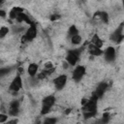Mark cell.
I'll return each instance as SVG.
<instances>
[{
  "mask_svg": "<svg viewBox=\"0 0 124 124\" xmlns=\"http://www.w3.org/2000/svg\"><path fill=\"white\" fill-rule=\"evenodd\" d=\"M17 120H12V121H9V123H16Z\"/></svg>",
  "mask_w": 124,
  "mask_h": 124,
  "instance_id": "484cf974",
  "label": "cell"
},
{
  "mask_svg": "<svg viewBox=\"0 0 124 124\" xmlns=\"http://www.w3.org/2000/svg\"><path fill=\"white\" fill-rule=\"evenodd\" d=\"M103 54H104V57H105V60L107 62H113L115 57H116V51H115V48L112 47V46H108L105 49V51H103Z\"/></svg>",
  "mask_w": 124,
  "mask_h": 124,
  "instance_id": "5b68a950",
  "label": "cell"
},
{
  "mask_svg": "<svg viewBox=\"0 0 124 124\" xmlns=\"http://www.w3.org/2000/svg\"><path fill=\"white\" fill-rule=\"evenodd\" d=\"M69 66H70V65H69V63H68L67 61L63 62V68H64V69H67V68H68Z\"/></svg>",
  "mask_w": 124,
  "mask_h": 124,
  "instance_id": "cb8c5ba5",
  "label": "cell"
},
{
  "mask_svg": "<svg viewBox=\"0 0 124 124\" xmlns=\"http://www.w3.org/2000/svg\"><path fill=\"white\" fill-rule=\"evenodd\" d=\"M10 72V68H0V78L7 75Z\"/></svg>",
  "mask_w": 124,
  "mask_h": 124,
  "instance_id": "d6986e66",
  "label": "cell"
},
{
  "mask_svg": "<svg viewBox=\"0 0 124 124\" xmlns=\"http://www.w3.org/2000/svg\"><path fill=\"white\" fill-rule=\"evenodd\" d=\"M6 16V13L4 12V11H2V10H0V16H2V17H4Z\"/></svg>",
  "mask_w": 124,
  "mask_h": 124,
  "instance_id": "d4e9b609",
  "label": "cell"
},
{
  "mask_svg": "<svg viewBox=\"0 0 124 124\" xmlns=\"http://www.w3.org/2000/svg\"><path fill=\"white\" fill-rule=\"evenodd\" d=\"M22 87V80H21V78L19 76H16L11 82L10 84V89L14 92H17L20 88Z\"/></svg>",
  "mask_w": 124,
  "mask_h": 124,
  "instance_id": "ba28073f",
  "label": "cell"
},
{
  "mask_svg": "<svg viewBox=\"0 0 124 124\" xmlns=\"http://www.w3.org/2000/svg\"><path fill=\"white\" fill-rule=\"evenodd\" d=\"M22 12H23V10H22L21 8H19V7H14V8L10 11L9 16H10L11 19H16V18L18 16V15H19L20 13H22Z\"/></svg>",
  "mask_w": 124,
  "mask_h": 124,
  "instance_id": "8fae6325",
  "label": "cell"
},
{
  "mask_svg": "<svg viewBox=\"0 0 124 124\" xmlns=\"http://www.w3.org/2000/svg\"><path fill=\"white\" fill-rule=\"evenodd\" d=\"M97 96H92L89 101H86L85 104H83L82 108V113L85 118L92 117L96 114L97 112Z\"/></svg>",
  "mask_w": 124,
  "mask_h": 124,
  "instance_id": "6da1fadb",
  "label": "cell"
},
{
  "mask_svg": "<svg viewBox=\"0 0 124 124\" xmlns=\"http://www.w3.org/2000/svg\"><path fill=\"white\" fill-rule=\"evenodd\" d=\"M108 120H109V114H108V113H104L101 121H102V122H104V123H108Z\"/></svg>",
  "mask_w": 124,
  "mask_h": 124,
  "instance_id": "44dd1931",
  "label": "cell"
},
{
  "mask_svg": "<svg viewBox=\"0 0 124 124\" xmlns=\"http://www.w3.org/2000/svg\"><path fill=\"white\" fill-rule=\"evenodd\" d=\"M55 97L52 96V95H49V96H46L43 99V106L42 107H46V108H51L52 106L54 105L55 103Z\"/></svg>",
  "mask_w": 124,
  "mask_h": 124,
  "instance_id": "30bf717a",
  "label": "cell"
},
{
  "mask_svg": "<svg viewBox=\"0 0 124 124\" xmlns=\"http://www.w3.org/2000/svg\"><path fill=\"white\" fill-rule=\"evenodd\" d=\"M81 51V48L78 49H72L68 52L67 56H66V61L69 63V65L71 66H75L78 60L79 57V53Z\"/></svg>",
  "mask_w": 124,
  "mask_h": 124,
  "instance_id": "7a4b0ae2",
  "label": "cell"
},
{
  "mask_svg": "<svg viewBox=\"0 0 124 124\" xmlns=\"http://www.w3.org/2000/svg\"><path fill=\"white\" fill-rule=\"evenodd\" d=\"M3 2H4V0H0V4H2Z\"/></svg>",
  "mask_w": 124,
  "mask_h": 124,
  "instance_id": "4316f807",
  "label": "cell"
},
{
  "mask_svg": "<svg viewBox=\"0 0 124 124\" xmlns=\"http://www.w3.org/2000/svg\"><path fill=\"white\" fill-rule=\"evenodd\" d=\"M108 89V84L106 83V82H102V83H100L99 85H98V87L96 88V91H95V96H97V98L99 99V98H101L103 95H104V93L106 92V90Z\"/></svg>",
  "mask_w": 124,
  "mask_h": 124,
  "instance_id": "9c48e42d",
  "label": "cell"
},
{
  "mask_svg": "<svg viewBox=\"0 0 124 124\" xmlns=\"http://www.w3.org/2000/svg\"><path fill=\"white\" fill-rule=\"evenodd\" d=\"M8 120V115L5 113H0V123H4Z\"/></svg>",
  "mask_w": 124,
  "mask_h": 124,
  "instance_id": "7402d4cb",
  "label": "cell"
},
{
  "mask_svg": "<svg viewBox=\"0 0 124 124\" xmlns=\"http://www.w3.org/2000/svg\"><path fill=\"white\" fill-rule=\"evenodd\" d=\"M78 28H77L75 25L70 26V28L68 29V35H69L70 37H73V36L78 35Z\"/></svg>",
  "mask_w": 124,
  "mask_h": 124,
  "instance_id": "9a60e30c",
  "label": "cell"
},
{
  "mask_svg": "<svg viewBox=\"0 0 124 124\" xmlns=\"http://www.w3.org/2000/svg\"><path fill=\"white\" fill-rule=\"evenodd\" d=\"M89 52H90V54H92L94 56H99V55H102L103 54V50L100 47L94 46L93 44L89 46Z\"/></svg>",
  "mask_w": 124,
  "mask_h": 124,
  "instance_id": "7c38bea8",
  "label": "cell"
},
{
  "mask_svg": "<svg viewBox=\"0 0 124 124\" xmlns=\"http://www.w3.org/2000/svg\"><path fill=\"white\" fill-rule=\"evenodd\" d=\"M66 82H67V76L66 75H60L57 78H55L53 80L54 86L57 90H62L65 87Z\"/></svg>",
  "mask_w": 124,
  "mask_h": 124,
  "instance_id": "52a82bcc",
  "label": "cell"
},
{
  "mask_svg": "<svg viewBox=\"0 0 124 124\" xmlns=\"http://www.w3.org/2000/svg\"><path fill=\"white\" fill-rule=\"evenodd\" d=\"M124 38V35H123V24H120L119 27L110 35V40L116 44H119L120 42H122Z\"/></svg>",
  "mask_w": 124,
  "mask_h": 124,
  "instance_id": "277c9868",
  "label": "cell"
},
{
  "mask_svg": "<svg viewBox=\"0 0 124 124\" xmlns=\"http://www.w3.org/2000/svg\"><path fill=\"white\" fill-rule=\"evenodd\" d=\"M85 74V68L81 65L78 66L75 68V70L73 71V79L76 81V82H78L81 80V78H83Z\"/></svg>",
  "mask_w": 124,
  "mask_h": 124,
  "instance_id": "8992f818",
  "label": "cell"
},
{
  "mask_svg": "<svg viewBox=\"0 0 124 124\" xmlns=\"http://www.w3.org/2000/svg\"><path fill=\"white\" fill-rule=\"evenodd\" d=\"M36 36H37V26L35 23L32 22L31 24H29V27L26 30V33L24 37H22V39H24V41H32L33 39H35Z\"/></svg>",
  "mask_w": 124,
  "mask_h": 124,
  "instance_id": "3957f363",
  "label": "cell"
},
{
  "mask_svg": "<svg viewBox=\"0 0 124 124\" xmlns=\"http://www.w3.org/2000/svg\"><path fill=\"white\" fill-rule=\"evenodd\" d=\"M92 44H93L94 46L100 47V48L103 46V42H102V40H101L97 35H94V36H93V38H92Z\"/></svg>",
  "mask_w": 124,
  "mask_h": 124,
  "instance_id": "5bb4252c",
  "label": "cell"
},
{
  "mask_svg": "<svg viewBox=\"0 0 124 124\" xmlns=\"http://www.w3.org/2000/svg\"><path fill=\"white\" fill-rule=\"evenodd\" d=\"M58 18H60V16L59 15H52L50 16V19L51 20H55V19H58Z\"/></svg>",
  "mask_w": 124,
  "mask_h": 124,
  "instance_id": "603a6c76",
  "label": "cell"
},
{
  "mask_svg": "<svg viewBox=\"0 0 124 124\" xmlns=\"http://www.w3.org/2000/svg\"><path fill=\"white\" fill-rule=\"evenodd\" d=\"M38 65L36 63H31L29 66H28V69H27V72H28V75L30 77H35L37 72H38Z\"/></svg>",
  "mask_w": 124,
  "mask_h": 124,
  "instance_id": "4fadbf2b",
  "label": "cell"
},
{
  "mask_svg": "<svg viewBox=\"0 0 124 124\" xmlns=\"http://www.w3.org/2000/svg\"><path fill=\"white\" fill-rule=\"evenodd\" d=\"M9 32V28L8 27H1L0 28V38H4Z\"/></svg>",
  "mask_w": 124,
  "mask_h": 124,
  "instance_id": "ac0fdd59",
  "label": "cell"
},
{
  "mask_svg": "<svg viewBox=\"0 0 124 124\" xmlns=\"http://www.w3.org/2000/svg\"><path fill=\"white\" fill-rule=\"evenodd\" d=\"M44 122L45 123H47V124H54V123L57 122V119L54 118V117H52V118H46V119H45Z\"/></svg>",
  "mask_w": 124,
  "mask_h": 124,
  "instance_id": "ffe728a7",
  "label": "cell"
},
{
  "mask_svg": "<svg viewBox=\"0 0 124 124\" xmlns=\"http://www.w3.org/2000/svg\"><path fill=\"white\" fill-rule=\"evenodd\" d=\"M99 16L101 18V20L105 23H108V15L106 13V12H100L99 13Z\"/></svg>",
  "mask_w": 124,
  "mask_h": 124,
  "instance_id": "e0dca14e",
  "label": "cell"
},
{
  "mask_svg": "<svg viewBox=\"0 0 124 124\" xmlns=\"http://www.w3.org/2000/svg\"><path fill=\"white\" fill-rule=\"evenodd\" d=\"M81 41H82V39H81V37L78 34V35H75V36H73V37H71V42H72V44L73 45H79L80 43H81Z\"/></svg>",
  "mask_w": 124,
  "mask_h": 124,
  "instance_id": "2e32d148",
  "label": "cell"
}]
</instances>
